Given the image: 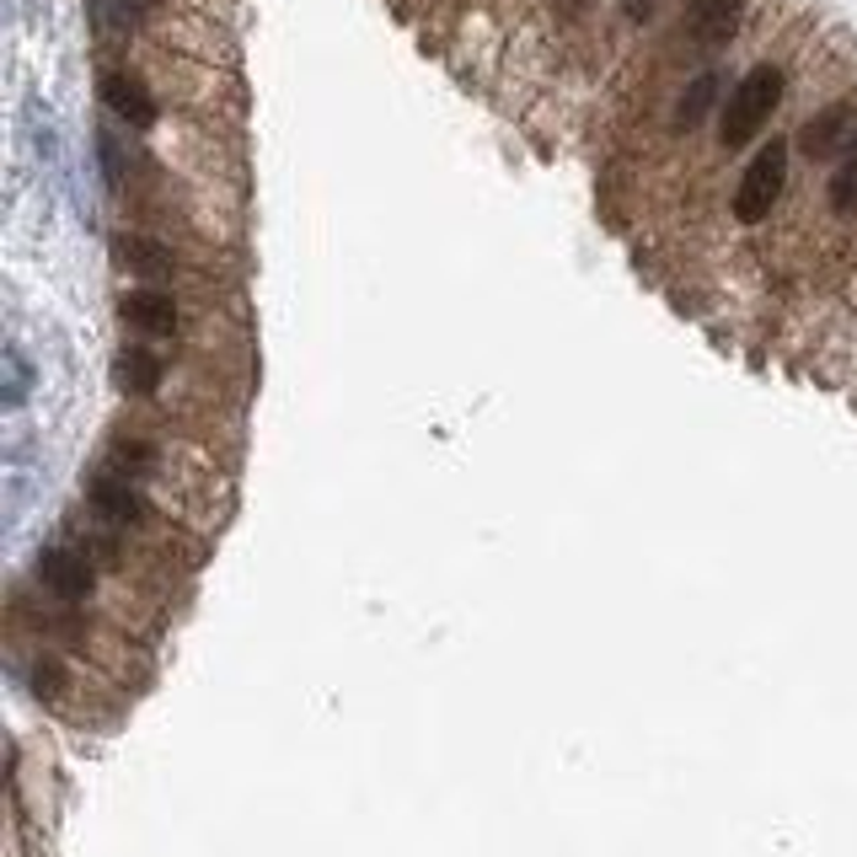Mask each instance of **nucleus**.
<instances>
[{
  "label": "nucleus",
  "instance_id": "obj_1",
  "mask_svg": "<svg viewBox=\"0 0 857 857\" xmlns=\"http://www.w3.org/2000/svg\"><path fill=\"white\" fill-rule=\"evenodd\" d=\"M783 91H788V75L783 65H756L739 75V86L729 91L724 113H719V139L724 150H745L756 134L772 124V113L783 108Z\"/></svg>",
  "mask_w": 857,
  "mask_h": 857
},
{
  "label": "nucleus",
  "instance_id": "obj_2",
  "mask_svg": "<svg viewBox=\"0 0 857 857\" xmlns=\"http://www.w3.org/2000/svg\"><path fill=\"white\" fill-rule=\"evenodd\" d=\"M788 139H767L750 156V167L739 172V188H734V220L739 225H761L778 209V198L788 188Z\"/></svg>",
  "mask_w": 857,
  "mask_h": 857
},
{
  "label": "nucleus",
  "instance_id": "obj_3",
  "mask_svg": "<svg viewBox=\"0 0 857 857\" xmlns=\"http://www.w3.org/2000/svg\"><path fill=\"white\" fill-rule=\"evenodd\" d=\"M853 139H857V108L853 102H831L798 130V150L809 161H836V156H847Z\"/></svg>",
  "mask_w": 857,
  "mask_h": 857
},
{
  "label": "nucleus",
  "instance_id": "obj_4",
  "mask_svg": "<svg viewBox=\"0 0 857 857\" xmlns=\"http://www.w3.org/2000/svg\"><path fill=\"white\" fill-rule=\"evenodd\" d=\"M38 585L54 595V600H65V605H81V600H91V590H97V574H91V563L81 552L44 547L38 552Z\"/></svg>",
  "mask_w": 857,
  "mask_h": 857
},
{
  "label": "nucleus",
  "instance_id": "obj_5",
  "mask_svg": "<svg viewBox=\"0 0 857 857\" xmlns=\"http://www.w3.org/2000/svg\"><path fill=\"white\" fill-rule=\"evenodd\" d=\"M86 499H91V510L108 515L113 526H145V521H150L145 499L134 493L130 477H119V472H97V477L86 482Z\"/></svg>",
  "mask_w": 857,
  "mask_h": 857
},
{
  "label": "nucleus",
  "instance_id": "obj_6",
  "mask_svg": "<svg viewBox=\"0 0 857 857\" xmlns=\"http://www.w3.org/2000/svg\"><path fill=\"white\" fill-rule=\"evenodd\" d=\"M119 317H124V328L145 332V338H172L177 332V301L167 295V290H130L124 301H119Z\"/></svg>",
  "mask_w": 857,
  "mask_h": 857
},
{
  "label": "nucleus",
  "instance_id": "obj_7",
  "mask_svg": "<svg viewBox=\"0 0 857 857\" xmlns=\"http://www.w3.org/2000/svg\"><path fill=\"white\" fill-rule=\"evenodd\" d=\"M739 33V0H686V38L697 49H724Z\"/></svg>",
  "mask_w": 857,
  "mask_h": 857
},
{
  "label": "nucleus",
  "instance_id": "obj_8",
  "mask_svg": "<svg viewBox=\"0 0 857 857\" xmlns=\"http://www.w3.org/2000/svg\"><path fill=\"white\" fill-rule=\"evenodd\" d=\"M102 102L119 113V119H130V124H156V102H150V91L134 81V75H124V70H108L102 75Z\"/></svg>",
  "mask_w": 857,
  "mask_h": 857
},
{
  "label": "nucleus",
  "instance_id": "obj_9",
  "mask_svg": "<svg viewBox=\"0 0 857 857\" xmlns=\"http://www.w3.org/2000/svg\"><path fill=\"white\" fill-rule=\"evenodd\" d=\"M719 70H702L686 91H681V102H675V130L681 134H691V130H702L708 124V113L719 108Z\"/></svg>",
  "mask_w": 857,
  "mask_h": 857
},
{
  "label": "nucleus",
  "instance_id": "obj_10",
  "mask_svg": "<svg viewBox=\"0 0 857 857\" xmlns=\"http://www.w3.org/2000/svg\"><path fill=\"white\" fill-rule=\"evenodd\" d=\"M119 258L124 268H134L139 279H167L172 273V253L161 242H145V236H119Z\"/></svg>",
  "mask_w": 857,
  "mask_h": 857
},
{
  "label": "nucleus",
  "instance_id": "obj_11",
  "mask_svg": "<svg viewBox=\"0 0 857 857\" xmlns=\"http://www.w3.org/2000/svg\"><path fill=\"white\" fill-rule=\"evenodd\" d=\"M119 387L134 396H150L161 387V359L150 348H124L119 354Z\"/></svg>",
  "mask_w": 857,
  "mask_h": 857
},
{
  "label": "nucleus",
  "instance_id": "obj_12",
  "mask_svg": "<svg viewBox=\"0 0 857 857\" xmlns=\"http://www.w3.org/2000/svg\"><path fill=\"white\" fill-rule=\"evenodd\" d=\"M831 209H836V215H853L857 209V139L847 145V156H842L836 172H831Z\"/></svg>",
  "mask_w": 857,
  "mask_h": 857
},
{
  "label": "nucleus",
  "instance_id": "obj_13",
  "mask_svg": "<svg viewBox=\"0 0 857 857\" xmlns=\"http://www.w3.org/2000/svg\"><path fill=\"white\" fill-rule=\"evenodd\" d=\"M97 150H102V172H108V188H119V183H124V167H119V139H113V130L97 134Z\"/></svg>",
  "mask_w": 857,
  "mask_h": 857
},
{
  "label": "nucleus",
  "instance_id": "obj_14",
  "mask_svg": "<svg viewBox=\"0 0 857 857\" xmlns=\"http://www.w3.org/2000/svg\"><path fill=\"white\" fill-rule=\"evenodd\" d=\"M622 11H627V22H649L660 11V0H622Z\"/></svg>",
  "mask_w": 857,
  "mask_h": 857
}]
</instances>
